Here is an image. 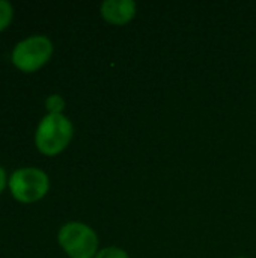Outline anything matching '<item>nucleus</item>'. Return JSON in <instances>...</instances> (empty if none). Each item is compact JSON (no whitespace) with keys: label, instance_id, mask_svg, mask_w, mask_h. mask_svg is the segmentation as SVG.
<instances>
[{"label":"nucleus","instance_id":"8","mask_svg":"<svg viewBox=\"0 0 256 258\" xmlns=\"http://www.w3.org/2000/svg\"><path fill=\"white\" fill-rule=\"evenodd\" d=\"M95 258H130L128 254L116 246H110V248H104L101 251H98V254L95 255Z\"/></svg>","mask_w":256,"mask_h":258},{"label":"nucleus","instance_id":"3","mask_svg":"<svg viewBox=\"0 0 256 258\" xmlns=\"http://www.w3.org/2000/svg\"><path fill=\"white\" fill-rule=\"evenodd\" d=\"M8 186L17 201L29 204L39 201L47 195L50 189V178L42 169L27 166L15 169L8 180Z\"/></svg>","mask_w":256,"mask_h":258},{"label":"nucleus","instance_id":"2","mask_svg":"<svg viewBox=\"0 0 256 258\" xmlns=\"http://www.w3.org/2000/svg\"><path fill=\"white\" fill-rule=\"evenodd\" d=\"M53 54V42L45 35H32L18 41L11 53L12 63L23 73L42 68Z\"/></svg>","mask_w":256,"mask_h":258},{"label":"nucleus","instance_id":"6","mask_svg":"<svg viewBox=\"0 0 256 258\" xmlns=\"http://www.w3.org/2000/svg\"><path fill=\"white\" fill-rule=\"evenodd\" d=\"M14 17V8L11 5V2L8 0H0V32L5 30Z\"/></svg>","mask_w":256,"mask_h":258},{"label":"nucleus","instance_id":"9","mask_svg":"<svg viewBox=\"0 0 256 258\" xmlns=\"http://www.w3.org/2000/svg\"><path fill=\"white\" fill-rule=\"evenodd\" d=\"M6 184H8V180H6V172H5V169L0 166V194L3 192V189L6 187Z\"/></svg>","mask_w":256,"mask_h":258},{"label":"nucleus","instance_id":"4","mask_svg":"<svg viewBox=\"0 0 256 258\" xmlns=\"http://www.w3.org/2000/svg\"><path fill=\"white\" fill-rule=\"evenodd\" d=\"M57 242L69 258H94L98 252V236L86 224L68 222L60 227Z\"/></svg>","mask_w":256,"mask_h":258},{"label":"nucleus","instance_id":"7","mask_svg":"<svg viewBox=\"0 0 256 258\" xmlns=\"http://www.w3.org/2000/svg\"><path fill=\"white\" fill-rule=\"evenodd\" d=\"M45 109L48 113H62L65 109V100L59 94H51L45 98Z\"/></svg>","mask_w":256,"mask_h":258},{"label":"nucleus","instance_id":"1","mask_svg":"<svg viewBox=\"0 0 256 258\" xmlns=\"http://www.w3.org/2000/svg\"><path fill=\"white\" fill-rule=\"evenodd\" d=\"M74 127L69 118L63 113L45 115L35 132V145L45 156H56L62 153L71 142Z\"/></svg>","mask_w":256,"mask_h":258},{"label":"nucleus","instance_id":"5","mask_svg":"<svg viewBox=\"0 0 256 258\" xmlns=\"http://www.w3.org/2000/svg\"><path fill=\"white\" fill-rule=\"evenodd\" d=\"M136 9L133 0H106L101 5V15L107 23L122 26L134 18Z\"/></svg>","mask_w":256,"mask_h":258},{"label":"nucleus","instance_id":"10","mask_svg":"<svg viewBox=\"0 0 256 258\" xmlns=\"http://www.w3.org/2000/svg\"><path fill=\"white\" fill-rule=\"evenodd\" d=\"M240 258H243V257H240Z\"/></svg>","mask_w":256,"mask_h":258}]
</instances>
